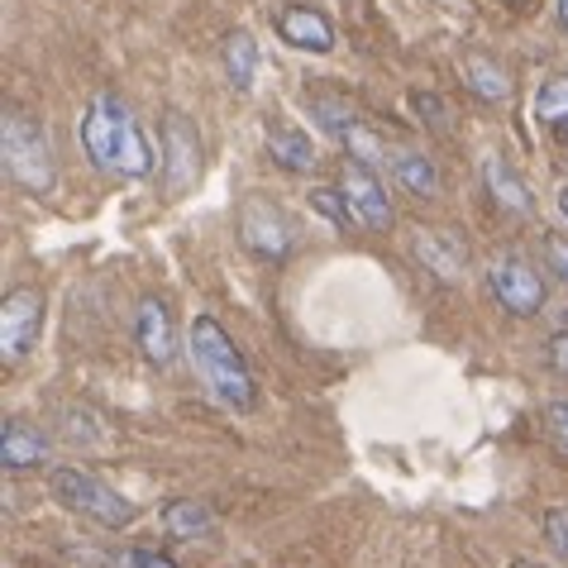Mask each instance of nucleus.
Returning <instances> with one entry per match:
<instances>
[{
  "mask_svg": "<svg viewBox=\"0 0 568 568\" xmlns=\"http://www.w3.org/2000/svg\"><path fill=\"white\" fill-rule=\"evenodd\" d=\"M311 206L321 211L335 230H354V225H358L354 211H349V196H344V186H315V192H311Z\"/></svg>",
  "mask_w": 568,
  "mask_h": 568,
  "instance_id": "nucleus-20",
  "label": "nucleus"
},
{
  "mask_svg": "<svg viewBox=\"0 0 568 568\" xmlns=\"http://www.w3.org/2000/svg\"><path fill=\"white\" fill-rule=\"evenodd\" d=\"M339 186H344V196H349V211H354V220H358L363 230L387 234L392 225H397V215H392V201H387L383 182H377V172L368 163H354V158H349V163H344Z\"/></svg>",
  "mask_w": 568,
  "mask_h": 568,
  "instance_id": "nucleus-9",
  "label": "nucleus"
},
{
  "mask_svg": "<svg viewBox=\"0 0 568 568\" xmlns=\"http://www.w3.org/2000/svg\"><path fill=\"white\" fill-rule=\"evenodd\" d=\"M559 211H564V215H568V182H564V186H559Z\"/></svg>",
  "mask_w": 568,
  "mask_h": 568,
  "instance_id": "nucleus-31",
  "label": "nucleus"
},
{
  "mask_svg": "<svg viewBox=\"0 0 568 568\" xmlns=\"http://www.w3.org/2000/svg\"><path fill=\"white\" fill-rule=\"evenodd\" d=\"M549 368L568 377V329H564V335L549 339Z\"/></svg>",
  "mask_w": 568,
  "mask_h": 568,
  "instance_id": "nucleus-29",
  "label": "nucleus"
},
{
  "mask_svg": "<svg viewBox=\"0 0 568 568\" xmlns=\"http://www.w3.org/2000/svg\"><path fill=\"white\" fill-rule=\"evenodd\" d=\"M511 568H545V564H535V559H516Z\"/></svg>",
  "mask_w": 568,
  "mask_h": 568,
  "instance_id": "nucleus-32",
  "label": "nucleus"
},
{
  "mask_svg": "<svg viewBox=\"0 0 568 568\" xmlns=\"http://www.w3.org/2000/svg\"><path fill=\"white\" fill-rule=\"evenodd\" d=\"M115 568H178L168 555H158V549H124L115 559Z\"/></svg>",
  "mask_w": 568,
  "mask_h": 568,
  "instance_id": "nucleus-24",
  "label": "nucleus"
},
{
  "mask_svg": "<svg viewBox=\"0 0 568 568\" xmlns=\"http://www.w3.org/2000/svg\"><path fill=\"white\" fill-rule=\"evenodd\" d=\"M487 287H493V296L501 302V311H511V315H540L545 311V277L530 267V258H520V254H501L493 258V267H487Z\"/></svg>",
  "mask_w": 568,
  "mask_h": 568,
  "instance_id": "nucleus-6",
  "label": "nucleus"
},
{
  "mask_svg": "<svg viewBox=\"0 0 568 568\" xmlns=\"http://www.w3.org/2000/svg\"><path fill=\"white\" fill-rule=\"evenodd\" d=\"M483 182H487V196H493L507 215H535V192H530V182H526V178H516V168L507 163V158L487 153Z\"/></svg>",
  "mask_w": 568,
  "mask_h": 568,
  "instance_id": "nucleus-13",
  "label": "nucleus"
},
{
  "mask_svg": "<svg viewBox=\"0 0 568 568\" xmlns=\"http://www.w3.org/2000/svg\"><path fill=\"white\" fill-rule=\"evenodd\" d=\"M464 82H468L473 97L487 101V105H501V101L511 97L507 68H501L497 58H487V53H468V58H464Z\"/></svg>",
  "mask_w": 568,
  "mask_h": 568,
  "instance_id": "nucleus-17",
  "label": "nucleus"
},
{
  "mask_svg": "<svg viewBox=\"0 0 568 568\" xmlns=\"http://www.w3.org/2000/svg\"><path fill=\"white\" fill-rule=\"evenodd\" d=\"M0 153H6V172L14 186H24L29 196H53L58 192V158L43 134V124L20 105H6L0 120Z\"/></svg>",
  "mask_w": 568,
  "mask_h": 568,
  "instance_id": "nucleus-3",
  "label": "nucleus"
},
{
  "mask_svg": "<svg viewBox=\"0 0 568 568\" xmlns=\"http://www.w3.org/2000/svg\"><path fill=\"white\" fill-rule=\"evenodd\" d=\"M163 526H168L172 540H206L215 530V516H211L206 501H168Z\"/></svg>",
  "mask_w": 568,
  "mask_h": 568,
  "instance_id": "nucleus-19",
  "label": "nucleus"
},
{
  "mask_svg": "<svg viewBox=\"0 0 568 568\" xmlns=\"http://www.w3.org/2000/svg\"><path fill=\"white\" fill-rule=\"evenodd\" d=\"M339 144H344V153H349L354 158V163H377V158H383V139H377L373 130H368V124H363V120H354L349 124V130H344L339 134Z\"/></svg>",
  "mask_w": 568,
  "mask_h": 568,
  "instance_id": "nucleus-21",
  "label": "nucleus"
},
{
  "mask_svg": "<svg viewBox=\"0 0 568 568\" xmlns=\"http://www.w3.org/2000/svg\"><path fill=\"white\" fill-rule=\"evenodd\" d=\"M53 497L68 511L97 520V526H105V530H124L139 516L130 497H120L115 487H105L101 478H91V473H82V468H53Z\"/></svg>",
  "mask_w": 568,
  "mask_h": 568,
  "instance_id": "nucleus-4",
  "label": "nucleus"
},
{
  "mask_svg": "<svg viewBox=\"0 0 568 568\" xmlns=\"http://www.w3.org/2000/svg\"><path fill=\"white\" fill-rule=\"evenodd\" d=\"M545 258H549V267L568 282V240L564 234H545Z\"/></svg>",
  "mask_w": 568,
  "mask_h": 568,
  "instance_id": "nucleus-26",
  "label": "nucleus"
},
{
  "mask_svg": "<svg viewBox=\"0 0 568 568\" xmlns=\"http://www.w3.org/2000/svg\"><path fill=\"white\" fill-rule=\"evenodd\" d=\"M277 34H282V43H292V49H302V53H329L339 43L335 24H329L321 10H311V6H287L277 14Z\"/></svg>",
  "mask_w": 568,
  "mask_h": 568,
  "instance_id": "nucleus-11",
  "label": "nucleus"
},
{
  "mask_svg": "<svg viewBox=\"0 0 568 568\" xmlns=\"http://www.w3.org/2000/svg\"><path fill=\"white\" fill-rule=\"evenodd\" d=\"M412 105H416V110H425V115H430V130H445L449 110H445V105H439L435 97H412Z\"/></svg>",
  "mask_w": 568,
  "mask_h": 568,
  "instance_id": "nucleus-28",
  "label": "nucleus"
},
{
  "mask_svg": "<svg viewBox=\"0 0 568 568\" xmlns=\"http://www.w3.org/2000/svg\"><path fill=\"white\" fill-rule=\"evenodd\" d=\"M220 62H225V77L234 91H254L258 82V43L248 29H230L225 43H220Z\"/></svg>",
  "mask_w": 568,
  "mask_h": 568,
  "instance_id": "nucleus-16",
  "label": "nucleus"
},
{
  "mask_svg": "<svg viewBox=\"0 0 568 568\" xmlns=\"http://www.w3.org/2000/svg\"><path fill=\"white\" fill-rule=\"evenodd\" d=\"M43 329V292L39 287H14L0 302V358L20 363L39 344Z\"/></svg>",
  "mask_w": 568,
  "mask_h": 568,
  "instance_id": "nucleus-8",
  "label": "nucleus"
},
{
  "mask_svg": "<svg viewBox=\"0 0 568 568\" xmlns=\"http://www.w3.org/2000/svg\"><path fill=\"white\" fill-rule=\"evenodd\" d=\"M82 149L101 172L124 178V182H149L153 172H163V153L153 149L144 124L134 120V110L124 105L115 91L91 97L87 115H82Z\"/></svg>",
  "mask_w": 568,
  "mask_h": 568,
  "instance_id": "nucleus-1",
  "label": "nucleus"
},
{
  "mask_svg": "<svg viewBox=\"0 0 568 568\" xmlns=\"http://www.w3.org/2000/svg\"><path fill=\"white\" fill-rule=\"evenodd\" d=\"M549 435H555L559 439V449L568 454V402H555V406H549Z\"/></svg>",
  "mask_w": 568,
  "mask_h": 568,
  "instance_id": "nucleus-27",
  "label": "nucleus"
},
{
  "mask_svg": "<svg viewBox=\"0 0 568 568\" xmlns=\"http://www.w3.org/2000/svg\"><path fill=\"white\" fill-rule=\"evenodd\" d=\"M559 134H564V144H568V120H564V124H559Z\"/></svg>",
  "mask_w": 568,
  "mask_h": 568,
  "instance_id": "nucleus-33",
  "label": "nucleus"
},
{
  "mask_svg": "<svg viewBox=\"0 0 568 568\" xmlns=\"http://www.w3.org/2000/svg\"><path fill=\"white\" fill-rule=\"evenodd\" d=\"M192 363L201 373V383L211 387L215 402H225L230 412L248 416L258 406V387H254V373L244 368L240 349H234L230 329L215 321V315H196L192 321Z\"/></svg>",
  "mask_w": 568,
  "mask_h": 568,
  "instance_id": "nucleus-2",
  "label": "nucleus"
},
{
  "mask_svg": "<svg viewBox=\"0 0 568 568\" xmlns=\"http://www.w3.org/2000/svg\"><path fill=\"white\" fill-rule=\"evenodd\" d=\"M240 240L244 248L254 258L263 263H282L292 254V244H296V234L287 225V215H282L267 196H254V201H244L240 206Z\"/></svg>",
  "mask_w": 568,
  "mask_h": 568,
  "instance_id": "nucleus-7",
  "label": "nucleus"
},
{
  "mask_svg": "<svg viewBox=\"0 0 568 568\" xmlns=\"http://www.w3.org/2000/svg\"><path fill=\"white\" fill-rule=\"evenodd\" d=\"M545 535H549V549L559 559H568V511H549L545 516Z\"/></svg>",
  "mask_w": 568,
  "mask_h": 568,
  "instance_id": "nucleus-25",
  "label": "nucleus"
},
{
  "mask_svg": "<svg viewBox=\"0 0 568 568\" xmlns=\"http://www.w3.org/2000/svg\"><path fill=\"white\" fill-rule=\"evenodd\" d=\"M387 168H392V182H397L402 192L425 196V201L439 192V172H435V163H430L425 153H416V149H397V153L387 158Z\"/></svg>",
  "mask_w": 568,
  "mask_h": 568,
  "instance_id": "nucleus-18",
  "label": "nucleus"
},
{
  "mask_svg": "<svg viewBox=\"0 0 568 568\" xmlns=\"http://www.w3.org/2000/svg\"><path fill=\"white\" fill-rule=\"evenodd\" d=\"M555 14H559V24L568 29V0H555Z\"/></svg>",
  "mask_w": 568,
  "mask_h": 568,
  "instance_id": "nucleus-30",
  "label": "nucleus"
},
{
  "mask_svg": "<svg viewBox=\"0 0 568 568\" xmlns=\"http://www.w3.org/2000/svg\"><path fill=\"white\" fill-rule=\"evenodd\" d=\"M535 115H540V120H555V124L568 120V77H549V82H540V97H535Z\"/></svg>",
  "mask_w": 568,
  "mask_h": 568,
  "instance_id": "nucleus-22",
  "label": "nucleus"
},
{
  "mask_svg": "<svg viewBox=\"0 0 568 568\" xmlns=\"http://www.w3.org/2000/svg\"><path fill=\"white\" fill-rule=\"evenodd\" d=\"M315 115H321V124H325L329 134H344V130H349V124L358 120L339 97H315Z\"/></svg>",
  "mask_w": 568,
  "mask_h": 568,
  "instance_id": "nucleus-23",
  "label": "nucleus"
},
{
  "mask_svg": "<svg viewBox=\"0 0 568 568\" xmlns=\"http://www.w3.org/2000/svg\"><path fill=\"white\" fill-rule=\"evenodd\" d=\"M201 134L192 115H178V110H168L163 115V192L168 196H182L192 192L201 182Z\"/></svg>",
  "mask_w": 568,
  "mask_h": 568,
  "instance_id": "nucleus-5",
  "label": "nucleus"
},
{
  "mask_svg": "<svg viewBox=\"0 0 568 568\" xmlns=\"http://www.w3.org/2000/svg\"><path fill=\"white\" fill-rule=\"evenodd\" d=\"M267 158L287 172H311L315 168V144L306 130H296L287 120H267Z\"/></svg>",
  "mask_w": 568,
  "mask_h": 568,
  "instance_id": "nucleus-15",
  "label": "nucleus"
},
{
  "mask_svg": "<svg viewBox=\"0 0 568 568\" xmlns=\"http://www.w3.org/2000/svg\"><path fill=\"white\" fill-rule=\"evenodd\" d=\"M0 464L10 473H24V468H43L49 464V439H43L39 425L29 420H6L0 425Z\"/></svg>",
  "mask_w": 568,
  "mask_h": 568,
  "instance_id": "nucleus-12",
  "label": "nucleus"
},
{
  "mask_svg": "<svg viewBox=\"0 0 568 568\" xmlns=\"http://www.w3.org/2000/svg\"><path fill=\"white\" fill-rule=\"evenodd\" d=\"M416 258L430 267L435 277L454 282L468 267V248H464V240L454 230H420L416 234Z\"/></svg>",
  "mask_w": 568,
  "mask_h": 568,
  "instance_id": "nucleus-14",
  "label": "nucleus"
},
{
  "mask_svg": "<svg viewBox=\"0 0 568 568\" xmlns=\"http://www.w3.org/2000/svg\"><path fill=\"white\" fill-rule=\"evenodd\" d=\"M511 6H530V0H511Z\"/></svg>",
  "mask_w": 568,
  "mask_h": 568,
  "instance_id": "nucleus-34",
  "label": "nucleus"
},
{
  "mask_svg": "<svg viewBox=\"0 0 568 568\" xmlns=\"http://www.w3.org/2000/svg\"><path fill=\"white\" fill-rule=\"evenodd\" d=\"M134 339L139 354H144L153 368H168L172 354H178V325H172V311L158 302V296H144L134 306Z\"/></svg>",
  "mask_w": 568,
  "mask_h": 568,
  "instance_id": "nucleus-10",
  "label": "nucleus"
}]
</instances>
